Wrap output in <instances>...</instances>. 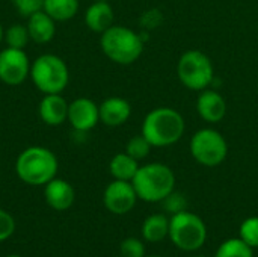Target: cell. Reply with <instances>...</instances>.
I'll use <instances>...</instances> for the list:
<instances>
[{
    "instance_id": "obj_10",
    "label": "cell",
    "mask_w": 258,
    "mask_h": 257,
    "mask_svg": "<svg viewBox=\"0 0 258 257\" xmlns=\"http://www.w3.org/2000/svg\"><path fill=\"white\" fill-rule=\"evenodd\" d=\"M138 201V194L132 182L113 180L107 185L103 194V203L106 209L115 215L128 214Z\"/></svg>"
},
{
    "instance_id": "obj_5",
    "label": "cell",
    "mask_w": 258,
    "mask_h": 257,
    "mask_svg": "<svg viewBox=\"0 0 258 257\" xmlns=\"http://www.w3.org/2000/svg\"><path fill=\"white\" fill-rule=\"evenodd\" d=\"M30 79L41 92L60 94L70 82V70L62 58L45 53L32 62Z\"/></svg>"
},
{
    "instance_id": "obj_23",
    "label": "cell",
    "mask_w": 258,
    "mask_h": 257,
    "mask_svg": "<svg viewBox=\"0 0 258 257\" xmlns=\"http://www.w3.org/2000/svg\"><path fill=\"white\" fill-rule=\"evenodd\" d=\"M151 148H153V145L150 144V141L141 133V135H136L128 139V142L125 145V153L130 155L136 161H142L150 155Z\"/></svg>"
},
{
    "instance_id": "obj_15",
    "label": "cell",
    "mask_w": 258,
    "mask_h": 257,
    "mask_svg": "<svg viewBox=\"0 0 258 257\" xmlns=\"http://www.w3.org/2000/svg\"><path fill=\"white\" fill-rule=\"evenodd\" d=\"M44 197L47 204L54 209V211H67L73 206L76 194L74 188L62 179L54 177L45 185L44 189Z\"/></svg>"
},
{
    "instance_id": "obj_24",
    "label": "cell",
    "mask_w": 258,
    "mask_h": 257,
    "mask_svg": "<svg viewBox=\"0 0 258 257\" xmlns=\"http://www.w3.org/2000/svg\"><path fill=\"white\" fill-rule=\"evenodd\" d=\"M239 238L252 250L258 248V217L246 218L239 229Z\"/></svg>"
},
{
    "instance_id": "obj_1",
    "label": "cell",
    "mask_w": 258,
    "mask_h": 257,
    "mask_svg": "<svg viewBox=\"0 0 258 257\" xmlns=\"http://www.w3.org/2000/svg\"><path fill=\"white\" fill-rule=\"evenodd\" d=\"M186 132V121L183 115L168 106L150 111L142 121V135L153 147H169L177 144Z\"/></svg>"
},
{
    "instance_id": "obj_21",
    "label": "cell",
    "mask_w": 258,
    "mask_h": 257,
    "mask_svg": "<svg viewBox=\"0 0 258 257\" xmlns=\"http://www.w3.org/2000/svg\"><path fill=\"white\" fill-rule=\"evenodd\" d=\"M215 257H254V253L240 238H233L219 245Z\"/></svg>"
},
{
    "instance_id": "obj_29",
    "label": "cell",
    "mask_w": 258,
    "mask_h": 257,
    "mask_svg": "<svg viewBox=\"0 0 258 257\" xmlns=\"http://www.w3.org/2000/svg\"><path fill=\"white\" fill-rule=\"evenodd\" d=\"M3 39H5V30H3V27H2V24H0V44H2Z\"/></svg>"
},
{
    "instance_id": "obj_18",
    "label": "cell",
    "mask_w": 258,
    "mask_h": 257,
    "mask_svg": "<svg viewBox=\"0 0 258 257\" xmlns=\"http://www.w3.org/2000/svg\"><path fill=\"white\" fill-rule=\"evenodd\" d=\"M169 235V218L163 214H154L145 218L142 224V236L147 242H162Z\"/></svg>"
},
{
    "instance_id": "obj_12",
    "label": "cell",
    "mask_w": 258,
    "mask_h": 257,
    "mask_svg": "<svg viewBox=\"0 0 258 257\" xmlns=\"http://www.w3.org/2000/svg\"><path fill=\"white\" fill-rule=\"evenodd\" d=\"M197 112L206 123L216 124L222 121L227 115V101L222 94L207 88L198 95Z\"/></svg>"
},
{
    "instance_id": "obj_27",
    "label": "cell",
    "mask_w": 258,
    "mask_h": 257,
    "mask_svg": "<svg viewBox=\"0 0 258 257\" xmlns=\"http://www.w3.org/2000/svg\"><path fill=\"white\" fill-rule=\"evenodd\" d=\"M12 2H14L17 12L26 18L35 14L36 11H41L44 6V0H12Z\"/></svg>"
},
{
    "instance_id": "obj_32",
    "label": "cell",
    "mask_w": 258,
    "mask_h": 257,
    "mask_svg": "<svg viewBox=\"0 0 258 257\" xmlns=\"http://www.w3.org/2000/svg\"><path fill=\"white\" fill-rule=\"evenodd\" d=\"M145 257H162V256H145Z\"/></svg>"
},
{
    "instance_id": "obj_2",
    "label": "cell",
    "mask_w": 258,
    "mask_h": 257,
    "mask_svg": "<svg viewBox=\"0 0 258 257\" xmlns=\"http://www.w3.org/2000/svg\"><path fill=\"white\" fill-rule=\"evenodd\" d=\"M59 162L56 155L41 145L24 148L15 161L18 179L32 186H45L57 174Z\"/></svg>"
},
{
    "instance_id": "obj_22",
    "label": "cell",
    "mask_w": 258,
    "mask_h": 257,
    "mask_svg": "<svg viewBox=\"0 0 258 257\" xmlns=\"http://www.w3.org/2000/svg\"><path fill=\"white\" fill-rule=\"evenodd\" d=\"M3 41L6 42L8 47H12V48H24L27 45V42L30 41L27 26H23L20 23L12 24L11 27H8L5 30V39Z\"/></svg>"
},
{
    "instance_id": "obj_30",
    "label": "cell",
    "mask_w": 258,
    "mask_h": 257,
    "mask_svg": "<svg viewBox=\"0 0 258 257\" xmlns=\"http://www.w3.org/2000/svg\"><path fill=\"white\" fill-rule=\"evenodd\" d=\"M6 257H21V256H17V254H11V256H6Z\"/></svg>"
},
{
    "instance_id": "obj_3",
    "label": "cell",
    "mask_w": 258,
    "mask_h": 257,
    "mask_svg": "<svg viewBox=\"0 0 258 257\" xmlns=\"http://www.w3.org/2000/svg\"><path fill=\"white\" fill-rule=\"evenodd\" d=\"M132 185L139 200L147 203H160L175 189V174L168 165L151 162L139 167Z\"/></svg>"
},
{
    "instance_id": "obj_7",
    "label": "cell",
    "mask_w": 258,
    "mask_h": 257,
    "mask_svg": "<svg viewBox=\"0 0 258 257\" xmlns=\"http://www.w3.org/2000/svg\"><path fill=\"white\" fill-rule=\"evenodd\" d=\"M168 236L178 250L192 253L200 250L206 244L207 227L198 215L189 211H183L174 214L169 218Z\"/></svg>"
},
{
    "instance_id": "obj_8",
    "label": "cell",
    "mask_w": 258,
    "mask_h": 257,
    "mask_svg": "<svg viewBox=\"0 0 258 257\" xmlns=\"http://www.w3.org/2000/svg\"><path fill=\"white\" fill-rule=\"evenodd\" d=\"M190 155L203 167H218L228 156V142L221 132L212 127L197 130L189 142Z\"/></svg>"
},
{
    "instance_id": "obj_20",
    "label": "cell",
    "mask_w": 258,
    "mask_h": 257,
    "mask_svg": "<svg viewBox=\"0 0 258 257\" xmlns=\"http://www.w3.org/2000/svg\"><path fill=\"white\" fill-rule=\"evenodd\" d=\"M42 11L54 21H68L79 12V0H44Z\"/></svg>"
},
{
    "instance_id": "obj_28",
    "label": "cell",
    "mask_w": 258,
    "mask_h": 257,
    "mask_svg": "<svg viewBox=\"0 0 258 257\" xmlns=\"http://www.w3.org/2000/svg\"><path fill=\"white\" fill-rule=\"evenodd\" d=\"M14 230H15V221H14L12 215L3 209H0V242L11 238Z\"/></svg>"
},
{
    "instance_id": "obj_33",
    "label": "cell",
    "mask_w": 258,
    "mask_h": 257,
    "mask_svg": "<svg viewBox=\"0 0 258 257\" xmlns=\"http://www.w3.org/2000/svg\"><path fill=\"white\" fill-rule=\"evenodd\" d=\"M194 257H206V256H194Z\"/></svg>"
},
{
    "instance_id": "obj_19",
    "label": "cell",
    "mask_w": 258,
    "mask_h": 257,
    "mask_svg": "<svg viewBox=\"0 0 258 257\" xmlns=\"http://www.w3.org/2000/svg\"><path fill=\"white\" fill-rule=\"evenodd\" d=\"M138 170H139V161L133 159L125 151L115 155L109 164V171L115 180L132 182L133 177L136 176Z\"/></svg>"
},
{
    "instance_id": "obj_13",
    "label": "cell",
    "mask_w": 258,
    "mask_h": 257,
    "mask_svg": "<svg viewBox=\"0 0 258 257\" xmlns=\"http://www.w3.org/2000/svg\"><path fill=\"white\" fill-rule=\"evenodd\" d=\"M68 106L70 103L60 94H44L38 108L39 118L47 126H60L68 121Z\"/></svg>"
},
{
    "instance_id": "obj_16",
    "label": "cell",
    "mask_w": 258,
    "mask_h": 257,
    "mask_svg": "<svg viewBox=\"0 0 258 257\" xmlns=\"http://www.w3.org/2000/svg\"><path fill=\"white\" fill-rule=\"evenodd\" d=\"M26 26L30 39L36 44H47L56 35V21L42 9L29 15Z\"/></svg>"
},
{
    "instance_id": "obj_14",
    "label": "cell",
    "mask_w": 258,
    "mask_h": 257,
    "mask_svg": "<svg viewBox=\"0 0 258 257\" xmlns=\"http://www.w3.org/2000/svg\"><path fill=\"white\" fill-rule=\"evenodd\" d=\"M98 108L100 121L107 127H119L132 117V106L122 97H109Z\"/></svg>"
},
{
    "instance_id": "obj_25",
    "label": "cell",
    "mask_w": 258,
    "mask_h": 257,
    "mask_svg": "<svg viewBox=\"0 0 258 257\" xmlns=\"http://www.w3.org/2000/svg\"><path fill=\"white\" fill-rule=\"evenodd\" d=\"M160 203L163 204V209L168 214H171V215L186 211V206H187V201H186L184 195L180 194V192H177L175 189L168 197H165Z\"/></svg>"
},
{
    "instance_id": "obj_4",
    "label": "cell",
    "mask_w": 258,
    "mask_h": 257,
    "mask_svg": "<svg viewBox=\"0 0 258 257\" xmlns=\"http://www.w3.org/2000/svg\"><path fill=\"white\" fill-rule=\"evenodd\" d=\"M100 47L112 62L118 65H130L141 58L144 52V41L135 30L113 24L101 33Z\"/></svg>"
},
{
    "instance_id": "obj_26",
    "label": "cell",
    "mask_w": 258,
    "mask_h": 257,
    "mask_svg": "<svg viewBox=\"0 0 258 257\" xmlns=\"http://www.w3.org/2000/svg\"><path fill=\"white\" fill-rule=\"evenodd\" d=\"M121 257H145V245L136 238H127L119 245Z\"/></svg>"
},
{
    "instance_id": "obj_17",
    "label": "cell",
    "mask_w": 258,
    "mask_h": 257,
    "mask_svg": "<svg viewBox=\"0 0 258 257\" xmlns=\"http://www.w3.org/2000/svg\"><path fill=\"white\" fill-rule=\"evenodd\" d=\"M115 12L109 2H94L85 12V23L89 30L103 33L113 26Z\"/></svg>"
},
{
    "instance_id": "obj_6",
    "label": "cell",
    "mask_w": 258,
    "mask_h": 257,
    "mask_svg": "<svg viewBox=\"0 0 258 257\" xmlns=\"http://www.w3.org/2000/svg\"><path fill=\"white\" fill-rule=\"evenodd\" d=\"M177 76L184 88L201 92L213 83V62L201 50H186L177 62Z\"/></svg>"
},
{
    "instance_id": "obj_31",
    "label": "cell",
    "mask_w": 258,
    "mask_h": 257,
    "mask_svg": "<svg viewBox=\"0 0 258 257\" xmlns=\"http://www.w3.org/2000/svg\"><path fill=\"white\" fill-rule=\"evenodd\" d=\"M94 2H107V0H94Z\"/></svg>"
},
{
    "instance_id": "obj_9",
    "label": "cell",
    "mask_w": 258,
    "mask_h": 257,
    "mask_svg": "<svg viewBox=\"0 0 258 257\" xmlns=\"http://www.w3.org/2000/svg\"><path fill=\"white\" fill-rule=\"evenodd\" d=\"M30 61L23 48L6 47L0 52V80L9 86L21 85L30 77Z\"/></svg>"
},
{
    "instance_id": "obj_11",
    "label": "cell",
    "mask_w": 258,
    "mask_h": 257,
    "mask_svg": "<svg viewBox=\"0 0 258 257\" xmlns=\"http://www.w3.org/2000/svg\"><path fill=\"white\" fill-rule=\"evenodd\" d=\"M68 121L76 132H89L100 121V108L94 100L79 97L68 106Z\"/></svg>"
}]
</instances>
